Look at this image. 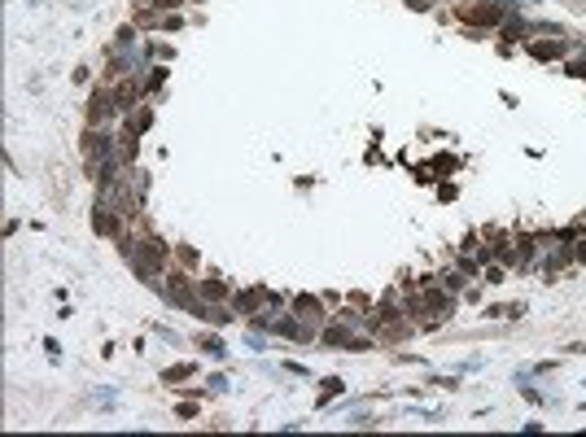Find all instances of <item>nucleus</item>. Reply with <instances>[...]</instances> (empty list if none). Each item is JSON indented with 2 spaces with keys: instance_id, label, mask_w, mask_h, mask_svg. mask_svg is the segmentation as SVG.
<instances>
[{
  "instance_id": "nucleus-1",
  "label": "nucleus",
  "mask_w": 586,
  "mask_h": 437,
  "mask_svg": "<svg viewBox=\"0 0 586 437\" xmlns=\"http://www.w3.org/2000/svg\"><path fill=\"white\" fill-rule=\"evenodd\" d=\"M123 218H127V214H123L118 206H96L92 227H96V232H105V236H118V232H123Z\"/></svg>"
},
{
  "instance_id": "nucleus-2",
  "label": "nucleus",
  "mask_w": 586,
  "mask_h": 437,
  "mask_svg": "<svg viewBox=\"0 0 586 437\" xmlns=\"http://www.w3.org/2000/svg\"><path fill=\"white\" fill-rule=\"evenodd\" d=\"M459 18H468V22H481V26H495L499 18H504V9H499L495 0H486V5H459Z\"/></svg>"
},
{
  "instance_id": "nucleus-3",
  "label": "nucleus",
  "mask_w": 586,
  "mask_h": 437,
  "mask_svg": "<svg viewBox=\"0 0 586 437\" xmlns=\"http://www.w3.org/2000/svg\"><path fill=\"white\" fill-rule=\"evenodd\" d=\"M298 319H302V328H306V337H315V324L324 319V315H319V302H315V297H298Z\"/></svg>"
},
{
  "instance_id": "nucleus-4",
  "label": "nucleus",
  "mask_w": 586,
  "mask_h": 437,
  "mask_svg": "<svg viewBox=\"0 0 586 437\" xmlns=\"http://www.w3.org/2000/svg\"><path fill=\"white\" fill-rule=\"evenodd\" d=\"M109 114H114V101H109L105 92H96V97H92V105H88V118H92V122H105Z\"/></svg>"
},
{
  "instance_id": "nucleus-5",
  "label": "nucleus",
  "mask_w": 586,
  "mask_h": 437,
  "mask_svg": "<svg viewBox=\"0 0 586 437\" xmlns=\"http://www.w3.org/2000/svg\"><path fill=\"white\" fill-rule=\"evenodd\" d=\"M529 48H534V57H556V53H560L556 39H551V44H529Z\"/></svg>"
},
{
  "instance_id": "nucleus-6",
  "label": "nucleus",
  "mask_w": 586,
  "mask_h": 437,
  "mask_svg": "<svg viewBox=\"0 0 586 437\" xmlns=\"http://www.w3.org/2000/svg\"><path fill=\"white\" fill-rule=\"evenodd\" d=\"M569 75H578V79H586V62H574V66H569Z\"/></svg>"
},
{
  "instance_id": "nucleus-7",
  "label": "nucleus",
  "mask_w": 586,
  "mask_h": 437,
  "mask_svg": "<svg viewBox=\"0 0 586 437\" xmlns=\"http://www.w3.org/2000/svg\"><path fill=\"white\" fill-rule=\"evenodd\" d=\"M153 5H158V9H175L179 0H153Z\"/></svg>"
}]
</instances>
